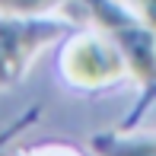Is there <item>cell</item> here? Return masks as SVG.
I'll return each mask as SVG.
<instances>
[{"label":"cell","mask_w":156,"mask_h":156,"mask_svg":"<svg viewBox=\"0 0 156 156\" xmlns=\"http://www.w3.org/2000/svg\"><path fill=\"white\" fill-rule=\"evenodd\" d=\"M89 3H93V13H96L99 26L105 29V35H108L118 48H121L127 67H131L144 83L156 80V48H153V32L147 29L144 23L134 26L127 16H121L118 10H112L105 0H89Z\"/></svg>","instance_id":"1"},{"label":"cell","mask_w":156,"mask_h":156,"mask_svg":"<svg viewBox=\"0 0 156 156\" xmlns=\"http://www.w3.org/2000/svg\"><path fill=\"white\" fill-rule=\"evenodd\" d=\"M127 61L112 38H80L64 54V73L76 86H102L124 73Z\"/></svg>","instance_id":"2"},{"label":"cell","mask_w":156,"mask_h":156,"mask_svg":"<svg viewBox=\"0 0 156 156\" xmlns=\"http://www.w3.org/2000/svg\"><path fill=\"white\" fill-rule=\"evenodd\" d=\"M58 29L45 23H23V19H0V86L16 80L45 41H51Z\"/></svg>","instance_id":"3"},{"label":"cell","mask_w":156,"mask_h":156,"mask_svg":"<svg viewBox=\"0 0 156 156\" xmlns=\"http://www.w3.org/2000/svg\"><path fill=\"white\" fill-rule=\"evenodd\" d=\"M99 156H156V140H96Z\"/></svg>","instance_id":"4"},{"label":"cell","mask_w":156,"mask_h":156,"mask_svg":"<svg viewBox=\"0 0 156 156\" xmlns=\"http://www.w3.org/2000/svg\"><path fill=\"white\" fill-rule=\"evenodd\" d=\"M58 0H0V13H10V16H35V13H45Z\"/></svg>","instance_id":"5"},{"label":"cell","mask_w":156,"mask_h":156,"mask_svg":"<svg viewBox=\"0 0 156 156\" xmlns=\"http://www.w3.org/2000/svg\"><path fill=\"white\" fill-rule=\"evenodd\" d=\"M131 3H134V10H137L140 23L156 35V0H131Z\"/></svg>","instance_id":"6"},{"label":"cell","mask_w":156,"mask_h":156,"mask_svg":"<svg viewBox=\"0 0 156 156\" xmlns=\"http://www.w3.org/2000/svg\"><path fill=\"white\" fill-rule=\"evenodd\" d=\"M41 156H70V153H64V150H54V153H41Z\"/></svg>","instance_id":"7"}]
</instances>
